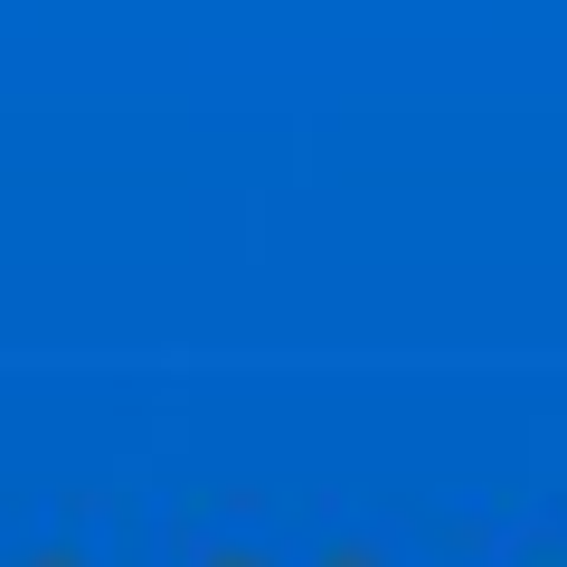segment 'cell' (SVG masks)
Instances as JSON below:
<instances>
[{"label": "cell", "instance_id": "cell-1", "mask_svg": "<svg viewBox=\"0 0 567 567\" xmlns=\"http://www.w3.org/2000/svg\"><path fill=\"white\" fill-rule=\"evenodd\" d=\"M227 567H246V558H227Z\"/></svg>", "mask_w": 567, "mask_h": 567}, {"label": "cell", "instance_id": "cell-2", "mask_svg": "<svg viewBox=\"0 0 567 567\" xmlns=\"http://www.w3.org/2000/svg\"><path fill=\"white\" fill-rule=\"evenodd\" d=\"M58 567H66V558H58Z\"/></svg>", "mask_w": 567, "mask_h": 567}]
</instances>
